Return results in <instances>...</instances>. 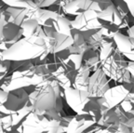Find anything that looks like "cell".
Returning a JSON list of instances; mask_svg holds the SVG:
<instances>
[{
  "label": "cell",
  "mask_w": 134,
  "mask_h": 133,
  "mask_svg": "<svg viewBox=\"0 0 134 133\" xmlns=\"http://www.w3.org/2000/svg\"><path fill=\"white\" fill-rule=\"evenodd\" d=\"M32 114L38 123L49 124L54 120H61L63 104L61 100V86L56 80L36 87L29 94Z\"/></svg>",
  "instance_id": "1"
},
{
  "label": "cell",
  "mask_w": 134,
  "mask_h": 133,
  "mask_svg": "<svg viewBox=\"0 0 134 133\" xmlns=\"http://www.w3.org/2000/svg\"><path fill=\"white\" fill-rule=\"evenodd\" d=\"M47 52L44 38L39 35L23 37L6 50L1 52V60L27 62L40 59Z\"/></svg>",
  "instance_id": "2"
},
{
  "label": "cell",
  "mask_w": 134,
  "mask_h": 133,
  "mask_svg": "<svg viewBox=\"0 0 134 133\" xmlns=\"http://www.w3.org/2000/svg\"><path fill=\"white\" fill-rule=\"evenodd\" d=\"M121 52L115 48L113 54L103 62H100V68L106 76L121 84L130 83L131 75L128 70V64L121 57Z\"/></svg>",
  "instance_id": "3"
},
{
  "label": "cell",
  "mask_w": 134,
  "mask_h": 133,
  "mask_svg": "<svg viewBox=\"0 0 134 133\" xmlns=\"http://www.w3.org/2000/svg\"><path fill=\"white\" fill-rule=\"evenodd\" d=\"M29 103V95L23 88L6 91L1 90V113L13 114Z\"/></svg>",
  "instance_id": "4"
},
{
  "label": "cell",
  "mask_w": 134,
  "mask_h": 133,
  "mask_svg": "<svg viewBox=\"0 0 134 133\" xmlns=\"http://www.w3.org/2000/svg\"><path fill=\"white\" fill-rule=\"evenodd\" d=\"M43 27V26H42ZM44 33L42 37L44 38L47 45V52L48 54H57L68 49L74 43L73 36L62 35L55 30L48 27H43Z\"/></svg>",
  "instance_id": "5"
},
{
  "label": "cell",
  "mask_w": 134,
  "mask_h": 133,
  "mask_svg": "<svg viewBox=\"0 0 134 133\" xmlns=\"http://www.w3.org/2000/svg\"><path fill=\"white\" fill-rule=\"evenodd\" d=\"M64 98L69 107L76 114H85L87 106L90 102L88 91H83L69 87L64 88Z\"/></svg>",
  "instance_id": "6"
},
{
  "label": "cell",
  "mask_w": 134,
  "mask_h": 133,
  "mask_svg": "<svg viewBox=\"0 0 134 133\" xmlns=\"http://www.w3.org/2000/svg\"><path fill=\"white\" fill-rule=\"evenodd\" d=\"M103 27V23H100L98 18V12L95 10H87L82 14L75 17V19L72 21V29L75 31L90 32L100 30Z\"/></svg>",
  "instance_id": "7"
},
{
  "label": "cell",
  "mask_w": 134,
  "mask_h": 133,
  "mask_svg": "<svg viewBox=\"0 0 134 133\" xmlns=\"http://www.w3.org/2000/svg\"><path fill=\"white\" fill-rule=\"evenodd\" d=\"M109 88H110V87H109L106 75L103 73L102 68H99L96 71H94L90 77V84H88V90L90 98H103Z\"/></svg>",
  "instance_id": "8"
},
{
  "label": "cell",
  "mask_w": 134,
  "mask_h": 133,
  "mask_svg": "<svg viewBox=\"0 0 134 133\" xmlns=\"http://www.w3.org/2000/svg\"><path fill=\"white\" fill-rule=\"evenodd\" d=\"M23 36V29L21 26H17L8 23L5 19L4 13L1 11V48L6 44V49L13 44L19 41Z\"/></svg>",
  "instance_id": "9"
},
{
  "label": "cell",
  "mask_w": 134,
  "mask_h": 133,
  "mask_svg": "<svg viewBox=\"0 0 134 133\" xmlns=\"http://www.w3.org/2000/svg\"><path fill=\"white\" fill-rule=\"evenodd\" d=\"M130 92H131L130 88L126 87L124 84L115 86L114 87H110L103 97L104 99L103 106L109 110L115 108L116 106L120 105V103L123 101H125L128 98L129 94Z\"/></svg>",
  "instance_id": "10"
},
{
  "label": "cell",
  "mask_w": 134,
  "mask_h": 133,
  "mask_svg": "<svg viewBox=\"0 0 134 133\" xmlns=\"http://www.w3.org/2000/svg\"><path fill=\"white\" fill-rule=\"evenodd\" d=\"M63 8L66 14L75 15V16H78L90 9L95 10L97 12L103 10L100 4L95 0H71L64 7H63Z\"/></svg>",
  "instance_id": "11"
},
{
  "label": "cell",
  "mask_w": 134,
  "mask_h": 133,
  "mask_svg": "<svg viewBox=\"0 0 134 133\" xmlns=\"http://www.w3.org/2000/svg\"><path fill=\"white\" fill-rule=\"evenodd\" d=\"M98 123V120L90 114H75L69 121L65 133H84L87 129Z\"/></svg>",
  "instance_id": "12"
},
{
  "label": "cell",
  "mask_w": 134,
  "mask_h": 133,
  "mask_svg": "<svg viewBox=\"0 0 134 133\" xmlns=\"http://www.w3.org/2000/svg\"><path fill=\"white\" fill-rule=\"evenodd\" d=\"M49 124L38 123L31 113L21 123V128L17 131L20 133H44L48 130Z\"/></svg>",
  "instance_id": "13"
},
{
  "label": "cell",
  "mask_w": 134,
  "mask_h": 133,
  "mask_svg": "<svg viewBox=\"0 0 134 133\" xmlns=\"http://www.w3.org/2000/svg\"><path fill=\"white\" fill-rule=\"evenodd\" d=\"M43 27H48L55 30L59 34L68 35V36H73V29H72V21H70L65 17L59 14L55 19L49 21L46 24V26Z\"/></svg>",
  "instance_id": "14"
},
{
  "label": "cell",
  "mask_w": 134,
  "mask_h": 133,
  "mask_svg": "<svg viewBox=\"0 0 134 133\" xmlns=\"http://www.w3.org/2000/svg\"><path fill=\"white\" fill-rule=\"evenodd\" d=\"M2 11L4 13L6 21L17 26H21L23 21L27 19V12L23 8L8 7Z\"/></svg>",
  "instance_id": "15"
},
{
  "label": "cell",
  "mask_w": 134,
  "mask_h": 133,
  "mask_svg": "<svg viewBox=\"0 0 134 133\" xmlns=\"http://www.w3.org/2000/svg\"><path fill=\"white\" fill-rule=\"evenodd\" d=\"M90 68L86 64H83L79 69L77 70V73L75 75V83L74 86L75 88L83 91H88V84H90Z\"/></svg>",
  "instance_id": "16"
},
{
  "label": "cell",
  "mask_w": 134,
  "mask_h": 133,
  "mask_svg": "<svg viewBox=\"0 0 134 133\" xmlns=\"http://www.w3.org/2000/svg\"><path fill=\"white\" fill-rule=\"evenodd\" d=\"M114 43L115 44V47L117 49L121 52L122 54L127 52L131 51L134 48V39L130 38V36H126L125 35L121 33H116L113 37Z\"/></svg>",
  "instance_id": "17"
},
{
  "label": "cell",
  "mask_w": 134,
  "mask_h": 133,
  "mask_svg": "<svg viewBox=\"0 0 134 133\" xmlns=\"http://www.w3.org/2000/svg\"><path fill=\"white\" fill-rule=\"evenodd\" d=\"M23 37H29L33 35H39L42 37L43 27L34 19H26L21 24Z\"/></svg>",
  "instance_id": "18"
},
{
  "label": "cell",
  "mask_w": 134,
  "mask_h": 133,
  "mask_svg": "<svg viewBox=\"0 0 134 133\" xmlns=\"http://www.w3.org/2000/svg\"><path fill=\"white\" fill-rule=\"evenodd\" d=\"M2 1L8 7L23 8L26 10L27 15L40 8L36 2V0H2Z\"/></svg>",
  "instance_id": "19"
},
{
  "label": "cell",
  "mask_w": 134,
  "mask_h": 133,
  "mask_svg": "<svg viewBox=\"0 0 134 133\" xmlns=\"http://www.w3.org/2000/svg\"><path fill=\"white\" fill-rule=\"evenodd\" d=\"M115 6L112 3L107 8L103 9L102 11L98 12V18L100 21H105V23H110L113 20L114 14H115Z\"/></svg>",
  "instance_id": "20"
},
{
  "label": "cell",
  "mask_w": 134,
  "mask_h": 133,
  "mask_svg": "<svg viewBox=\"0 0 134 133\" xmlns=\"http://www.w3.org/2000/svg\"><path fill=\"white\" fill-rule=\"evenodd\" d=\"M114 133H131L130 129L124 123H119V124H115L113 125Z\"/></svg>",
  "instance_id": "21"
},
{
  "label": "cell",
  "mask_w": 134,
  "mask_h": 133,
  "mask_svg": "<svg viewBox=\"0 0 134 133\" xmlns=\"http://www.w3.org/2000/svg\"><path fill=\"white\" fill-rule=\"evenodd\" d=\"M61 127V120H54L49 124L48 130L44 133H59Z\"/></svg>",
  "instance_id": "22"
},
{
  "label": "cell",
  "mask_w": 134,
  "mask_h": 133,
  "mask_svg": "<svg viewBox=\"0 0 134 133\" xmlns=\"http://www.w3.org/2000/svg\"><path fill=\"white\" fill-rule=\"evenodd\" d=\"M123 2L126 4L130 15L133 17L134 19V0H123Z\"/></svg>",
  "instance_id": "23"
},
{
  "label": "cell",
  "mask_w": 134,
  "mask_h": 133,
  "mask_svg": "<svg viewBox=\"0 0 134 133\" xmlns=\"http://www.w3.org/2000/svg\"><path fill=\"white\" fill-rule=\"evenodd\" d=\"M94 133H114L113 125H110L106 127V129H98L94 131Z\"/></svg>",
  "instance_id": "24"
},
{
  "label": "cell",
  "mask_w": 134,
  "mask_h": 133,
  "mask_svg": "<svg viewBox=\"0 0 134 133\" xmlns=\"http://www.w3.org/2000/svg\"><path fill=\"white\" fill-rule=\"evenodd\" d=\"M122 55L134 63V49H132L131 51H130V52H127V53H124V54H122Z\"/></svg>",
  "instance_id": "25"
},
{
  "label": "cell",
  "mask_w": 134,
  "mask_h": 133,
  "mask_svg": "<svg viewBox=\"0 0 134 133\" xmlns=\"http://www.w3.org/2000/svg\"><path fill=\"white\" fill-rule=\"evenodd\" d=\"M128 70L130 73V75H131L134 78V63L133 62H130V63H128Z\"/></svg>",
  "instance_id": "26"
},
{
  "label": "cell",
  "mask_w": 134,
  "mask_h": 133,
  "mask_svg": "<svg viewBox=\"0 0 134 133\" xmlns=\"http://www.w3.org/2000/svg\"><path fill=\"white\" fill-rule=\"evenodd\" d=\"M128 35L130 38H133L134 39V24L132 26H130L128 30Z\"/></svg>",
  "instance_id": "27"
},
{
  "label": "cell",
  "mask_w": 134,
  "mask_h": 133,
  "mask_svg": "<svg viewBox=\"0 0 134 133\" xmlns=\"http://www.w3.org/2000/svg\"><path fill=\"white\" fill-rule=\"evenodd\" d=\"M12 133H20V132H18V131H15V132H12Z\"/></svg>",
  "instance_id": "28"
},
{
  "label": "cell",
  "mask_w": 134,
  "mask_h": 133,
  "mask_svg": "<svg viewBox=\"0 0 134 133\" xmlns=\"http://www.w3.org/2000/svg\"><path fill=\"white\" fill-rule=\"evenodd\" d=\"M92 133H94V132H92Z\"/></svg>",
  "instance_id": "29"
}]
</instances>
